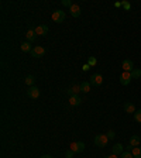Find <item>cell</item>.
Here are the masks:
<instances>
[{
    "instance_id": "cell-1",
    "label": "cell",
    "mask_w": 141,
    "mask_h": 158,
    "mask_svg": "<svg viewBox=\"0 0 141 158\" xmlns=\"http://www.w3.org/2000/svg\"><path fill=\"white\" fill-rule=\"evenodd\" d=\"M107 144H109V137H107V134H97V135L95 137V145H96V147L103 148V147H106Z\"/></svg>"
},
{
    "instance_id": "cell-2",
    "label": "cell",
    "mask_w": 141,
    "mask_h": 158,
    "mask_svg": "<svg viewBox=\"0 0 141 158\" xmlns=\"http://www.w3.org/2000/svg\"><path fill=\"white\" fill-rule=\"evenodd\" d=\"M85 143L83 141H75V143H71V145H69V150H72L75 154H78V152H82L83 150H85Z\"/></svg>"
},
{
    "instance_id": "cell-3",
    "label": "cell",
    "mask_w": 141,
    "mask_h": 158,
    "mask_svg": "<svg viewBox=\"0 0 141 158\" xmlns=\"http://www.w3.org/2000/svg\"><path fill=\"white\" fill-rule=\"evenodd\" d=\"M65 19H66V14H65V11H62V10H55L52 13V20L55 23H64Z\"/></svg>"
},
{
    "instance_id": "cell-4",
    "label": "cell",
    "mask_w": 141,
    "mask_h": 158,
    "mask_svg": "<svg viewBox=\"0 0 141 158\" xmlns=\"http://www.w3.org/2000/svg\"><path fill=\"white\" fill-rule=\"evenodd\" d=\"M131 79H133L131 72H124V71H123V73L120 75V83H122L123 86H127V85H130Z\"/></svg>"
},
{
    "instance_id": "cell-5",
    "label": "cell",
    "mask_w": 141,
    "mask_h": 158,
    "mask_svg": "<svg viewBox=\"0 0 141 158\" xmlns=\"http://www.w3.org/2000/svg\"><path fill=\"white\" fill-rule=\"evenodd\" d=\"M31 55H33L34 58H41V56L45 55V48H44V47H39V45L34 47L33 51H31Z\"/></svg>"
},
{
    "instance_id": "cell-6",
    "label": "cell",
    "mask_w": 141,
    "mask_h": 158,
    "mask_svg": "<svg viewBox=\"0 0 141 158\" xmlns=\"http://www.w3.org/2000/svg\"><path fill=\"white\" fill-rule=\"evenodd\" d=\"M90 85H93V86H100L103 83V76L100 75V73H95V75H92L90 76Z\"/></svg>"
},
{
    "instance_id": "cell-7",
    "label": "cell",
    "mask_w": 141,
    "mask_h": 158,
    "mask_svg": "<svg viewBox=\"0 0 141 158\" xmlns=\"http://www.w3.org/2000/svg\"><path fill=\"white\" fill-rule=\"evenodd\" d=\"M122 68L124 72H133V69H134V64H133L131 59H124L122 64Z\"/></svg>"
},
{
    "instance_id": "cell-8",
    "label": "cell",
    "mask_w": 141,
    "mask_h": 158,
    "mask_svg": "<svg viewBox=\"0 0 141 158\" xmlns=\"http://www.w3.org/2000/svg\"><path fill=\"white\" fill-rule=\"evenodd\" d=\"M27 95L31 99H38L39 98V89L37 86H30L28 90H27Z\"/></svg>"
},
{
    "instance_id": "cell-9",
    "label": "cell",
    "mask_w": 141,
    "mask_h": 158,
    "mask_svg": "<svg viewBox=\"0 0 141 158\" xmlns=\"http://www.w3.org/2000/svg\"><path fill=\"white\" fill-rule=\"evenodd\" d=\"M34 30H35L37 35H41V37H44V35H47V34H48V26H45V24H41V26H37Z\"/></svg>"
},
{
    "instance_id": "cell-10",
    "label": "cell",
    "mask_w": 141,
    "mask_h": 158,
    "mask_svg": "<svg viewBox=\"0 0 141 158\" xmlns=\"http://www.w3.org/2000/svg\"><path fill=\"white\" fill-rule=\"evenodd\" d=\"M37 33H35V30H33V28H30L28 31L26 33V38H27V41L28 43H33V41H35V38H37Z\"/></svg>"
},
{
    "instance_id": "cell-11",
    "label": "cell",
    "mask_w": 141,
    "mask_h": 158,
    "mask_svg": "<svg viewBox=\"0 0 141 158\" xmlns=\"http://www.w3.org/2000/svg\"><path fill=\"white\" fill-rule=\"evenodd\" d=\"M123 109H124L126 113H131V114H134L135 113V106L133 105L131 102H126L124 105H123Z\"/></svg>"
},
{
    "instance_id": "cell-12",
    "label": "cell",
    "mask_w": 141,
    "mask_h": 158,
    "mask_svg": "<svg viewBox=\"0 0 141 158\" xmlns=\"http://www.w3.org/2000/svg\"><path fill=\"white\" fill-rule=\"evenodd\" d=\"M82 103V99L79 98V95H73L69 98V105L71 106H79Z\"/></svg>"
},
{
    "instance_id": "cell-13",
    "label": "cell",
    "mask_w": 141,
    "mask_h": 158,
    "mask_svg": "<svg viewBox=\"0 0 141 158\" xmlns=\"http://www.w3.org/2000/svg\"><path fill=\"white\" fill-rule=\"evenodd\" d=\"M123 150H124V145L120 144V143H117V144L113 145V154H116V155H118V154L122 155L123 152H124Z\"/></svg>"
},
{
    "instance_id": "cell-14",
    "label": "cell",
    "mask_w": 141,
    "mask_h": 158,
    "mask_svg": "<svg viewBox=\"0 0 141 158\" xmlns=\"http://www.w3.org/2000/svg\"><path fill=\"white\" fill-rule=\"evenodd\" d=\"M140 143H141L140 135H131V137H130V145H133V147H138Z\"/></svg>"
},
{
    "instance_id": "cell-15",
    "label": "cell",
    "mask_w": 141,
    "mask_h": 158,
    "mask_svg": "<svg viewBox=\"0 0 141 158\" xmlns=\"http://www.w3.org/2000/svg\"><path fill=\"white\" fill-rule=\"evenodd\" d=\"M71 14H72V17H79L81 16V7H79L78 4H72V7H71Z\"/></svg>"
},
{
    "instance_id": "cell-16",
    "label": "cell",
    "mask_w": 141,
    "mask_h": 158,
    "mask_svg": "<svg viewBox=\"0 0 141 158\" xmlns=\"http://www.w3.org/2000/svg\"><path fill=\"white\" fill-rule=\"evenodd\" d=\"M20 48H21L23 52H31V51H33V48H31V43H28V41H26V43L21 44Z\"/></svg>"
},
{
    "instance_id": "cell-17",
    "label": "cell",
    "mask_w": 141,
    "mask_h": 158,
    "mask_svg": "<svg viewBox=\"0 0 141 158\" xmlns=\"http://www.w3.org/2000/svg\"><path fill=\"white\" fill-rule=\"evenodd\" d=\"M90 82H88V81H85V82H82L81 83V90H82L83 93H88V92H90Z\"/></svg>"
},
{
    "instance_id": "cell-18",
    "label": "cell",
    "mask_w": 141,
    "mask_h": 158,
    "mask_svg": "<svg viewBox=\"0 0 141 158\" xmlns=\"http://www.w3.org/2000/svg\"><path fill=\"white\" fill-rule=\"evenodd\" d=\"M24 82H26L27 85H28V88H30V86H33V85H34V82H35V78H34L33 75H28V76H26Z\"/></svg>"
},
{
    "instance_id": "cell-19",
    "label": "cell",
    "mask_w": 141,
    "mask_h": 158,
    "mask_svg": "<svg viewBox=\"0 0 141 158\" xmlns=\"http://www.w3.org/2000/svg\"><path fill=\"white\" fill-rule=\"evenodd\" d=\"M131 76H133V79H138V78H141V69L134 68V69H133V72H131Z\"/></svg>"
},
{
    "instance_id": "cell-20",
    "label": "cell",
    "mask_w": 141,
    "mask_h": 158,
    "mask_svg": "<svg viewBox=\"0 0 141 158\" xmlns=\"http://www.w3.org/2000/svg\"><path fill=\"white\" fill-rule=\"evenodd\" d=\"M133 157L134 158H141V148L140 147L133 148Z\"/></svg>"
},
{
    "instance_id": "cell-21",
    "label": "cell",
    "mask_w": 141,
    "mask_h": 158,
    "mask_svg": "<svg viewBox=\"0 0 141 158\" xmlns=\"http://www.w3.org/2000/svg\"><path fill=\"white\" fill-rule=\"evenodd\" d=\"M71 90H72V95H78L79 92H82V90H81V83H76V85H73L72 88H71Z\"/></svg>"
},
{
    "instance_id": "cell-22",
    "label": "cell",
    "mask_w": 141,
    "mask_h": 158,
    "mask_svg": "<svg viewBox=\"0 0 141 158\" xmlns=\"http://www.w3.org/2000/svg\"><path fill=\"white\" fill-rule=\"evenodd\" d=\"M134 120L137 123H141V110H135L134 113Z\"/></svg>"
},
{
    "instance_id": "cell-23",
    "label": "cell",
    "mask_w": 141,
    "mask_h": 158,
    "mask_svg": "<svg viewBox=\"0 0 141 158\" xmlns=\"http://www.w3.org/2000/svg\"><path fill=\"white\" fill-rule=\"evenodd\" d=\"M88 64H89V66H95L96 64H97V61H96V58H95V56H89V59H88Z\"/></svg>"
},
{
    "instance_id": "cell-24",
    "label": "cell",
    "mask_w": 141,
    "mask_h": 158,
    "mask_svg": "<svg viewBox=\"0 0 141 158\" xmlns=\"http://www.w3.org/2000/svg\"><path fill=\"white\" fill-rule=\"evenodd\" d=\"M61 3H62V6H65V7H69V9H71V7H72V2H71V0H62V2H61Z\"/></svg>"
},
{
    "instance_id": "cell-25",
    "label": "cell",
    "mask_w": 141,
    "mask_h": 158,
    "mask_svg": "<svg viewBox=\"0 0 141 158\" xmlns=\"http://www.w3.org/2000/svg\"><path fill=\"white\" fill-rule=\"evenodd\" d=\"M122 158H134L133 157V152H130V151H124L122 154Z\"/></svg>"
},
{
    "instance_id": "cell-26",
    "label": "cell",
    "mask_w": 141,
    "mask_h": 158,
    "mask_svg": "<svg viewBox=\"0 0 141 158\" xmlns=\"http://www.w3.org/2000/svg\"><path fill=\"white\" fill-rule=\"evenodd\" d=\"M122 6L124 7L126 10H130V7H131V4H130V2H127V0H124V2H122Z\"/></svg>"
},
{
    "instance_id": "cell-27",
    "label": "cell",
    "mask_w": 141,
    "mask_h": 158,
    "mask_svg": "<svg viewBox=\"0 0 141 158\" xmlns=\"http://www.w3.org/2000/svg\"><path fill=\"white\" fill-rule=\"evenodd\" d=\"M107 137H109V140H113V138L116 137V133L113 131V130H109V131H107Z\"/></svg>"
},
{
    "instance_id": "cell-28",
    "label": "cell",
    "mask_w": 141,
    "mask_h": 158,
    "mask_svg": "<svg viewBox=\"0 0 141 158\" xmlns=\"http://www.w3.org/2000/svg\"><path fill=\"white\" fill-rule=\"evenodd\" d=\"M73 154H75V152H73L72 150H68V151H65V158H72Z\"/></svg>"
},
{
    "instance_id": "cell-29",
    "label": "cell",
    "mask_w": 141,
    "mask_h": 158,
    "mask_svg": "<svg viewBox=\"0 0 141 158\" xmlns=\"http://www.w3.org/2000/svg\"><path fill=\"white\" fill-rule=\"evenodd\" d=\"M88 69H90V66H89V64H85V65L82 66V71H88Z\"/></svg>"
},
{
    "instance_id": "cell-30",
    "label": "cell",
    "mask_w": 141,
    "mask_h": 158,
    "mask_svg": "<svg viewBox=\"0 0 141 158\" xmlns=\"http://www.w3.org/2000/svg\"><path fill=\"white\" fill-rule=\"evenodd\" d=\"M133 148H134V147H133V145H130V144H128L127 147H126V150H127V151H133Z\"/></svg>"
},
{
    "instance_id": "cell-31",
    "label": "cell",
    "mask_w": 141,
    "mask_h": 158,
    "mask_svg": "<svg viewBox=\"0 0 141 158\" xmlns=\"http://www.w3.org/2000/svg\"><path fill=\"white\" fill-rule=\"evenodd\" d=\"M106 158H117V155H116V154H112V155H107Z\"/></svg>"
},
{
    "instance_id": "cell-32",
    "label": "cell",
    "mask_w": 141,
    "mask_h": 158,
    "mask_svg": "<svg viewBox=\"0 0 141 158\" xmlns=\"http://www.w3.org/2000/svg\"><path fill=\"white\" fill-rule=\"evenodd\" d=\"M114 6H116V7H122V3H120V2H116Z\"/></svg>"
},
{
    "instance_id": "cell-33",
    "label": "cell",
    "mask_w": 141,
    "mask_h": 158,
    "mask_svg": "<svg viewBox=\"0 0 141 158\" xmlns=\"http://www.w3.org/2000/svg\"><path fill=\"white\" fill-rule=\"evenodd\" d=\"M41 158H52V157H51V155H49V154H45V155H43V157H41Z\"/></svg>"
}]
</instances>
